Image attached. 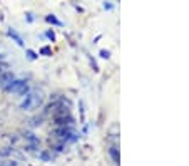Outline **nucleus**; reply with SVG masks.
I'll return each instance as SVG.
<instances>
[{
	"mask_svg": "<svg viewBox=\"0 0 189 166\" xmlns=\"http://www.w3.org/2000/svg\"><path fill=\"white\" fill-rule=\"evenodd\" d=\"M42 102H44V96L40 91H30L20 102V109L22 111H35L42 106Z\"/></svg>",
	"mask_w": 189,
	"mask_h": 166,
	"instance_id": "f257e3e1",
	"label": "nucleus"
},
{
	"mask_svg": "<svg viewBox=\"0 0 189 166\" xmlns=\"http://www.w3.org/2000/svg\"><path fill=\"white\" fill-rule=\"evenodd\" d=\"M52 136H54L60 144L74 143V141L77 139V134L72 128H55L54 131H52Z\"/></svg>",
	"mask_w": 189,
	"mask_h": 166,
	"instance_id": "f03ea898",
	"label": "nucleus"
},
{
	"mask_svg": "<svg viewBox=\"0 0 189 166\" xmlns=\"http://www.w3.org/2000/svg\"><path fill=\"white\" fill-rule=\"evenodd\" d=\"M3 91H7V92H13V94H19V96L25 97L27 94L30 92V87H28V84H27L25 79H13Z\"/></svg>",
	"mask_w": 189,
	"mask_h": 166,
	"instance_id": "7ed1b4c3",
	"label": "nucleus"
},
{
	"mask_svg": "<svg viewBox=\"0 0 189 166\" xmlns=\"http://www.w3.org/2000/svg\"><path fill=\"white\" fill-rule=\"evenodd\" d=\"M24 138H25V141H27V149H28V151L39 149V146H40V141H39V138L35 136L34 133H25V134H24Z\"/></svg>",
	"mask_w": 189,
	"mask_h": 166,
	"instance_id": "20e7f679",
	"label": "nucleus"
},
{
	"mask_svg": "<svg viewBox=\"0 0 189 166\" xmlns=\"http://www.w3.org/2000/svg\"><path fill=\"white\" fill-rule=\"evenodd\" d=\"M15 79V74L10 72V70H7V72L0 74V89H5L7 86H9L12 81Z\"/></svg>",
	"mask_w": 189,
	"mask_h": 166,
	"instance_id": "39448f33",
	"label": "nucleus"
},
{
	"mask_svg": "<svg viewBox=\"0 0 189 166\" xmlns=\"http://www.w3.org/2000/svg\"><path fill=\"white\" fill-rule=\"evenodd\" d=\"M7 32H9V35H10V37H12L13 40L17 42V44L20 45V47H24V45H25V44H24V39H22V35H20L19 32H17L15 29H12V27H10V29L7 30Z\"/></svg>",
	"mask_w": 189,
	"mask_h": 166,
	"instance_id": "423d86ee",
	"label": "nucleus"
},
{
	"mask_svg": "<svg viewBox=\"0 0 189 166\" xmlns=\"http://www.w3.org/2000/svg\"><path fill=\"white\" fill-rule=\"evenodd\" d=\"M39 158H40L42 161H50L52 160V154H50V151L44 149V151H40V153H39Z\"/></svg>",
	"mask_w": 189,
	"mask_h": 166,
	"instance_id": "0eeeda50",
	"label": "nucleus"
},
{
	"mask_svg": "<svg viewBox=\"0 0 189 166\" xmlns=\"http://www.w3.org/2000/svg\"><path fill=\"white\" fill-rule=\"evenodd\" d=\"M45 20H47L49 24H54V25H62V22H60L55 15H47V17H45Z\"/></svg>",
	"mask_w": 189,
	"mask_h": 166,
	"instance_id": "6e6552de",
	"label": "nucleus"
},
{
	"mask_svg": "<svg viewBox=\"0 0 189 166\" xmlns=\"http://www.w3.org/2000/svg\"><path fill=\"white\" fill-rule=\"evenodd\" d=\"M109 154L112 156V160H114V163H119V154H117V149L116 148H109Z\"/></svg>",
	"mask_w": 189,
	"mask_h": 166,
	"instance_id": "1a4fd4ad",
	"label": "nucleus"
},
{
	"mask_svg": "<svg viewBox=\"0 0 189 166\" xmlns=\"http://www.w3.org/2000/svg\"><path fill=\"white\" fill-rule=\"evenodd\" d=\"M25 52H27V57H28V59H30V61H35V59H37V57H39V55H37V54H35V52H34V51H32V49H27V51H25Z\"/></svg>",
	"mask_w": 189,
	"mask_h": 166,
	"instance_id": "9d476101",
	"label": "nucleus"
},
{
	"mask_svg": "<svg viewBox=\"0 0 189 166\" xmlns=\"http://www.w3.org/2000/svg\"><path fill=\"white\" fill-rule=\"evenodd\" d=\"M10 153H12V148H2L0 149V156H9Z\"/></svg>",
	"mask_w": 189,
	"mask_h": 166,
	"instance_id": "9b49d317",
	"label": "nucleus"
},
{
	"mask_svg": "<svg viewBox=\"0 0 189 166\" xmlns=\"http://www.w3.org/2000/svg\"><path fill=\"white\" fill-rule=\"evenodd\" d=\"M7 69H9V64H7V62H3V61H0V74L7 72Z\"/></svg>",
	"mask_w": 189,
	"mask_h": 166,
	"instance_id": "f8f14e48",
	"label": "nucleus"
},
{
	"mask_svg": "<svg viewBox=\"0 0 189 166\" xmlns=\"http://www.w3.org/2000/svg\"><path fill=\"white\" fill-rule=\"evenodd\" d=\"M40 54H44V55H50V54H52L50 47H42V49H40Z\"/></svg>",
	"mask_w": 189,
	"mask_h": 166,
	"instance_id": "ddd939ff",
	"label": "nucleus"
},
{
	"mask_svg": "<svg viewBox=\"0 0 189 166\" xmlns=\"http://www.w3.org/2000/svg\"><path fill=\"white\" fill-rule=\"evenodd\" d=\"M0 166H19V164H17V161H3Z\"/></svg>",
	"mask_w": 189,
	"mask_h": 166,
	"instance_id": "4468645a",
	"label": "nucleus"
},
{
	"mask_svg": "<svg viewBox=\"0 0 189 166\" xmlns=\"http://www.w3.org/2000/svg\"><path fill=\"white\" fill-rule=\"evenodd\" d=\"M45 35H47V37H49V39H50V40H52V42H54V40H55V34H54V32H52V30H47V32H45Z\"/></svg>",
	"mask_w": 189,
	"mask_h": 166,
	"instance_id": "2eb2a0df",
	"label": "nucleus"
},
{
	"mask_svg": "<svg viewBox=\"0 0 189 166\" xmlns=\"http://www.w3.org/2000/svg\"><path fill=\"white\" fill-rule=\"evenodd\" d=\"M109 55H110L109 51H101V57L102 59H109Z\"/></svg>",
	"mask_w": 189,
	"mask_h": 166,
	"instance_id": "dca6fc26",
	"label": "nucleus"
},
{
	"mask_svg": "<svg viewBox=\"0 0 189 166\" xmlns=\"http://www.w3.org/2000/svg\"><path fill=\"white\" fill-rule=\"evenodd\" d=\"M25 15H27V20H28V22H34V13L28 12V13H25Z\"/></svg>",
	"mask_w": 189,
	"mask_h": 166,
	"instance_id": "f3484780",
	"label": "nucleus"
}]
</instances>
